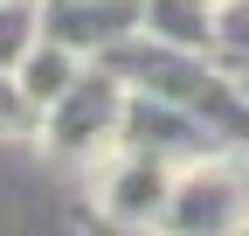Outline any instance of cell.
I'll return each instance as SVG.
<instances>
[{"mask_svg":"<svg viewBox=\"0 0 249 236\" xmlns=\"http://www.w3.org/2000/svg\"><path fill=\"white\" fill-rule=\"evenodd\" d=\"M160 229H173V236H235V229H249V167H235V153L180 167Z\"/></svg>","mask_w":249,"mask_h":236,"instance_id":"7a4b0ae2","label":"cell"},{"mask_svg":"<svg viewBox=\"0 0 249 236\" xmlns=\"http://www.w3.org/2000/svg\"><path fill=\"white\" fill-rule=\"evenodd\" d=\"M83 70H90V56H76L70 42H55V35H42L35 49H28V63H21L14 77H21V91H28V98H35V104L49 111V104H55L62 91H70V83H76Z\"/></svg>","mask_w":249,"mask_h":236,"instance_id":"8992f818","label":"cell"},{"mask_svg":"<svg viewBox=\"0 0 249 236\" xmlns=\"http://www.w3.org/2000/svg\"><path fill=\"white\" fill-rule=\"evenodd\" d=\"M42 28L55 42H70L76 56L104 63L111 49L145 35V0H42Z\"/></svg>","mask_w":249,"mask_h":236,"instance_id":"5b68a950","label":"cell"},{"mask_svg":"<svg viewBox=\"0 0 249 236\" xmlns=\"http://www.w3.org/2000/svg\"><path fill=\"white\" fill-rule=\"evenodd\" d=\"M124 104H132V83H124L111 63H90L70 91L42 111V146L62 153V160H90L97 167L124 139Z\"/></svg>","mask_w":249,"mask_h":236,"instance_id":"6da1fadb","label":"cell"},{"mask_svg":"<svg viewBox=\"0 0 249 236\" xmlns=\"http://www.w3.org/2000/svg\"><path fill=\"white\" fill-rule=\"evenodd\" d=\"M42 35V0H0V70H21Z\"/></svg>","mask_w":249,"mask_h":236,"instance_id":"ba28073f","label":"cell"},{"mask_svg":"<svg viewBox=\"0 0 249 236\" xmlns=\"http://www.w3.org/2000/svg\"><path fill=\"white\" fill-rule=\"evenodd\" d=\"M242 83H249V70H242Z\"/></svg>","mask_w":249,"mask_h":236,"instance_id":"7c38bea8","label":"cell"},{"mask_svg":"<svg viewBox=\"0 0 249 236\" xmlns=\"http://www.w3.org/2000/svg\"><path fill=\"white\" fill-rule=\"evenodd\" d=\"M235 236H249V229H235Z\"/></svg>","mask_w":249,"mask_h":236,"instance_id":"4fadbf2b","label":"cell"},{"mask_svg":"<svg viewBox=\"0 0 249 236\" xmlns=\"http://www.w3.org/2000/svg\"><path fill=\"white\" fill-rule=\"evenodd\" d=\"M242 167H249V153H242Z\"/></svg>","mask_w":249,"mask_h":236,"instance_id":"8fae6325","label":"cell"},{"mask_svg":"<svg viewBox=\"0 0 249 236\" xmlns=\"http://www.w3.org/2000/svg\"><path fill=\"white\" fill-rule=\"evenodd\" d=\"M28 139H42V104L21 91L14 70H0V146H28Z\"/></svg>","mask_w":249,"mask_h":236,"instance_id":"9c48e42d","label":"cell"},{"mask_svg":"<svg viewBox=\"0 0 249 236\" xmlns=\"http://www.w3.org/2000/svg\"><path fill=\"white\" fill-rule=\"evenodd\" d=\"M76 236H173V229H160V222H118V216H97V209H83Z\"/></svg>","mask_w":249,"mask_h":236,"instance_id":"30bf717a","label":"cell"},{"mask_svg":"<svg viewBox=\"0 0 249 236\" xmlns=\"http://www.w3.org/2000/svg\"><path fill=\"white\" fill-rule=\"evenodd\" d=\"M118 146H139V153L166 160V167H194V160L229 153L222 132H214L201 111H187L173 98H152V91H132V104H124V139Z\"/></svg>","mask_w":249,"mask_h":236,"instance_id":"3957f363","label":"cell"},{"mask_svg":"<svg viewBox=\"0 0 249 236\" xmlns=\"http://www.w3.org/2000/svg\"><path fill=\"white\" fill-rule=\"evenodd\" d=\"M173 174L166 160L139 153V146H111L90 174V209L97 216H118V222H160L166 216V195H173Z\"/></svg>","mask_w":249,"mask_h":236,"instance_id":"277c9868","label":"cell"},{"mask_svg":"<svg viewBox=\"0 0 249 236\" xmlns=\"http://www.w3.org/2000/svg\"><path fill=\"white\" fill-rule=\"evenodd\" d=\"M214 14H222V0H145V35L214 56Z\"/></svg>","mask_w":249,"mask_h":236,"instance_id":"52a82bcc","label":"cell"}]
</instances>
